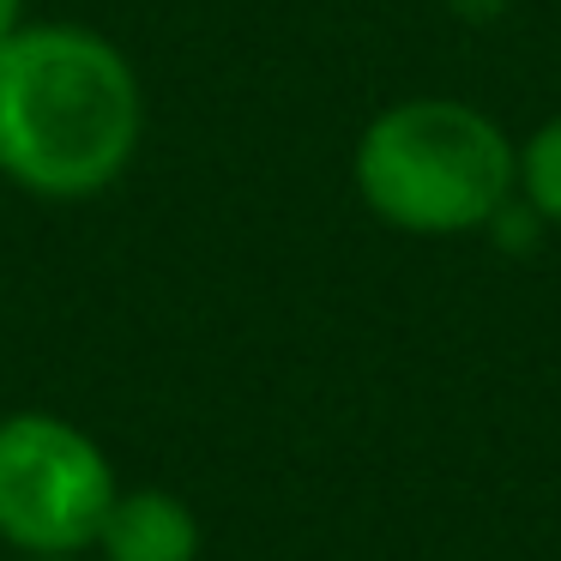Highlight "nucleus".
Here are the masks:
<instances>
[{
	"label": "nucleus",
	"instance_id": "f03ea898",
	"mask_svg": "<svg viewBox=\"0 0 561 561\" xmlns=\"http://www.w3.org/2000/svg\"><path fill=\"white\" fill-rule=\"evenodd\" d=\"M519 139L483 103L423 91L392 98L351 146V187L375 224L423 242L495 230L513 206Z\"/></svg>",
	"mask_w": 561,
	"mask_h": 561
},
{
	"label": "nucleus",
	"instance_id": "7ed1b4c3",
	"mask_svg": "<svg viewBox=\"0 0 561 561\" xmlns=\"http://www.w3.org/2000/svg\"><path fill=\"white\" fill-rule=\"evenodd\" d=\"M115 489V459L61 411L0 416V549L7 556H91Z\"/></svg>",
	"mask_w": 561,
	"mask_h": 561
},
{
	"label": "nucleus",
	"instance_id": "39448f33",
	"mask_svg": "<svg viewBox=\"0 0 561 561\" xmlns=\"http://www.w3.org/2000/svg\"><path fill=\"white\" fill-rule=\"evenodd\" d=\"M513 199H519V206L543 224V230H561V110L543 115V122L519 139Z\"/></svg>",
	"mask_w": 561,
	"mask_h": 561
},
{
	"label": "nucleus",
	"instance_id": "20e7f679",
	"mask_svg": "<svg viewBox=\"0 0 561 561\" xmlns=\"http://www.w3.org/2000/svg\"><path fill=\"white\" fill-rule=\"evenodd\" d=\"M206 549V525H199L194 501L175 489H115L103 531L91 543V561H199Z\"/></svg>",
	"mask_w": 561,
	"mask_h": 561
},
{
	"label": "nucleus",
	"instance_id": "423d86ee",
	"mask_svg": "<svg viewBox=\"0 0 561 561\" xmlns=\"http://www.w3.org/2000/svg\"><path fill=\"white\" fill-rule=\"evenodd\" d=\"M25 19H31V0H0V43L13 37V31L25 25Z\"/></svg>",
	"mask_w": 561,
	"mask_h": 561
},
{
	"label": "nucleus",
	"instance_id": "0eeeda50",
	"mask_svg": "<svg viewBox=\"0 0 561 561\" xmlns=\"http://www.w3.org/2000/svg\"><path fill=\"white\" fill-rule=\"evenodd\" d=\"M7 561H91V556H7Z\"/></svg>",
	"mask_w": 561,
	"mask_h": 561
},
{
	"label": "nucleus",
	"instance_id": "f257e3e1",
	"mask_svg": "<svg viewBox=\"0 0 561 561\" xmlns=\"http://www.w3.org/2000/svg\"><path fill=\"white\" fill-rule=\"evenodd\" d=\"M146 146V85L122 43L25 19L0 43V182L49 206L98 199Z\"/></svg>",
	"mask_w": 561,
	"mask_h": 561
}]
</instances>
